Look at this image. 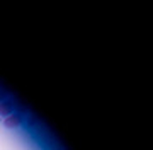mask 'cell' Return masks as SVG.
I'll return each instance as SVG.
<instances>
[{"label": "cell", "instance_id": "3957f363", "mask_svg": "<svg viewBox=\"0 0 153 150\" xmlns=\"http://www.w3.org/2000/svg\"><path fill=\"white\" fill-rule=\"evenodd\" d=\"M4 99H5V90H4L2 87H0V102H2Z\"/></svg>", "mask_w": 153, "mask_h": 150}, {"label": "cell", "instance_id": "7a4b0ae2", "mask_svg": "<svg viewBox=\"0 0 153 150\" xmlns=\"http://www.w3.org/2000/svg\"><path fill=\"white\" fill-rule=\"evenodd\" d=\"M12 113H14V102L10 99H4L0 102V118L2 116H10Z\"/></svg>", "mask_w": 153, "mask_h": 150}, {"label": "cell", "instance_id": "6da1fadb", "mask_svg": "<svg viewBox=\"0 0 153 150\" xmlns=\"http://www.w3.org/2000/svg\"><path fill=\"white\" fill-rule=\"evenodd\" d=\"M22 125V116L21 114H17V113H12L10 116H7L4 119V126L9 128V130H16Z\"/></svg>", "mask_w": 153, "mask_h": 150}, {"label": "cell", "instance_id": "277c9868", "mask_svg": "<svg viewBox=\"0 0 153 150\" xmlns=\"http://www.w3.org/2000/svg\"><path fill=\"white\" fill-rule=\"evenodd\" d=\"M0 123H2V118H0Z\"/></svg>", "mask_w": 153, "mask_h": 150}]
</instances>
